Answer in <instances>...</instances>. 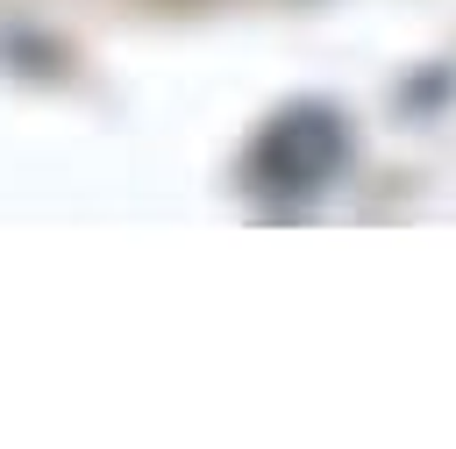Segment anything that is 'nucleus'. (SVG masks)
Wrapping results in <instances>:
<instances>
[{"label": "nucleus", "instance_id": "1", "mask_svg": "<svg viewBox=\"0 0 456 449\" xmlns=\"http://www.w3.org/2000/svg\"><path fill=\"white\" fill-rule=\"evenodd\" d=\"M342 164H349V121L328 100H299V107H278L256 128L242 178L271 200H314L342 178Z\"/></svg>", "mask_w": 456, "mask_h": 449}]
</instances>
